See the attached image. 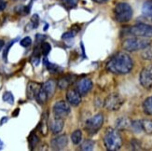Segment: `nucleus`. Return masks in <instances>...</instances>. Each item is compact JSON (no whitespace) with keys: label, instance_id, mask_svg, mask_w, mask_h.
Masks as SVG:
<instances>
[{"label":"nucleus","instance_id":"nucleus-16","mask_svg":"<svg viewBox=\"0 0 152 151\" xmlns=\"http://www.w3.org/2000/svg\"><path fill=\"white\" fill-rule=\"evenodd\" d=\"M41 88V86L37 82H29L27 86V97L29 99H34L38 90Z\"/></svg>","mask_w":152,"mask_h":151},{"label":"nucleus","instance_id":"nucleus-40","mask_svg":"<svg viewBox=\"0 0 152 151\" xmlns=\"http://www.w3.org/2000/svg\"><path fill=\"white\" fill-rule=\"evenodd\" d=\"M3 148V142L0 140V149H2Z\"/></svg>","mask_w":152,"mask_h":151},{"label":"nucleus","instance_id":"nucleus-39","mask_svg":"<svg viewBox=\"0 0 152 151\" xmlns=\"http://www.w3.org/2000/svg\"><path fill=\"white\" fill-rule=\"evenodd\" d=\"M18 113H19V109L17 108V109L15 110V112H14V113H13V116H14V117H16V116L18 115Z\"/></svg>","mask_w":152,"mask_h":151},{"label":"nucleus","instance_id":"nucleus-30","mask_svg":"<svg viewBox=\"0 0 152 151\" xmlns=\"http://www.w3.org/2000/svg\"><path fill=\"white\" fill-rule=\"evenodd\" d=\"M18 40V38H15V39H13L12 41H10V43L7 46V48L5 49V51H4V54H3V57H4V60L7 61V57H8V53H9V51H10V49L11 48V46L14 44L16 41Z\"/></svg>","mask_w":152,"mask_h":151},{"label":"nucleus","instance_id":"nucleus-37","mask_svg":"<svg viewBox=\"0 0 152 151\" xmlns=\"http://www.w3.org/2000/svg\"><path fill=\"white\" fill-rule=\"evenodd\" d=\"M4 46H5V42L2 40V39H0V51H1V50L3 49Z\"/></svg>","mask_w":152,"mask_h":151},{"label":"nucleus","instance_id":"nucleus-19","mask_svg":"<svg viewBox=\"0 0 152 151\" xmlns=\"http://www.w3.org/2000/svg\"><path fill=\"white\" fill-rule=\"evenodd\" d=\"M144 112L147 115H152V96L148 97L143 103Z\"/></svg>","mask_w":152,"mask_h":151},{"label":"nucleus","instance_id":"nucleus-21","mask_svg":"<svg viewBox=\"0 0 152 151\" xmlns=\"http://www.w3.org/2000/svg\"><path fill=\"white\" fill-rule=\"evenodd\" d=\"M71 139H72V142H73L75 145H77L81 142L82 140V133L80 130H77L75 132L71 134Z\"/></svg>","mask_w":152,"mask_h":151},{"label":"nucleus","instance_id":"nucleus-41","mask_svg":"<svg viewBox=\"0 0 152 151\" xmlns=\"http://www.w3.org/2000/svg\"><path fill=\"white\" fill-rule=\"evenodd\" d=\"M16 1H20V0H16Z\"/></svg>","mask_w":152,"mask_h":151},{"label":"nucleus","instance_id":"nucleus-5","mask_svg":"<svg viewBox=\"0 0 152 151\" xmlns=\"http://www.w3.org/2000/svg\"><path fill=\"white\" fill-rule=\"evenodd\" d=\"M128 33L134 36L152 37V25L147 23H138L128 29Z\"/></svg>","mask_w":152,"mask_h":151},{"label":"nucleus","instance_id":"nucleus-20","mask_svg":"<svg viewBox=\"0 0 152 151\" xmlns=\"http://www.w3.org/2000/svg\"><path fill=\"white\" fill-rule=\"evenodd\" d=\"M142 130L148 134H152V120H141Z\"/></svg>","mask_w":152,"mask_h":151},{"label":"nucleus","instance_id":"nucleus-6","mask_svg":"<svg viewBox=\"0 0 152 151\" xmlns=\"http://www.w3.org/2000/svg\"><path fill=\"white\" fill-rule=\"evenodd\" d=\"M123 102V98L118 93H111L104 99V107L109 111H116L121 107Z\"/></svg>","mask_w":152,"mask_h":151},{"label":"nucleus","instance_id":"nucleus-10","mask_svg":"<svg viewBox=\"0 0 152 151\" xmlns=\"http://www.w3.org/2000/svg\"><path fill=\"white\" fill-rule=\"evenodd\" d=\"M92 88V82L90 78H82L77 84V90L80 95H86Z\"/></svg>","mask_w":152,"mask_h":151},{"label":"nucleus","instance_id":"nucleus-35","mask_svg":"<svg viewBox=\"0 0 152 151\" xmlns=\"http://www.w3.org/2000/svg\"><path fill=\"white\" fill-rule=\"evenodd\" d=\"M7 6V3L5 0H0V11H2L3 9H5Z\"/></svg>","mask_w":152,"mask_h":151},{"label":"nucleus","instance_id":"nucleus-24","mask_svg":"<svg viewBox=\"0 0 152 151\" xmlns=\"http://www.w3.org/2000/svg\"><path fill=\"white\" fill-rule=\"evenodd\" d=\"M131 128L133 129V131L134 133H141L142 130V125H141V120H134V121H132L131 124Z\"/></svg>","mask_w":152,"mask_h":151},{"label":"nucleus","instance_id":"nucleus-23","mask_svg":"<svg viewBox=\"0 0 152 151\" xmlns=\"http://www.w3.org/2000/svg\"><path fill=\"white\" fill-rule=\"evenodd\" d=\"M43 63H44V64H45V66L47 67V69H48L49 71H50L51 73H54V72H56V71L58 70V66H57V65H55V64H53V63H50V62L48 61V59L46 58V57L44 58Z\"/></svg>","mask_w":152,"mask_h":151},{"label":"nucleus","instance_id":"nucleus-4","mask_svg":"<svg viewBox=\"0 0 152 151\" xmlns=\"http://www.w3.org/2000/svg\"><path fill=\"white\" fill-rule=\"evenodd\" d=\"M114 16L118 23H128L133 17V9L127 3H118L114 9Z\"/></svg>","mask_w":152,"mask_h":151},{"label":"nucleus","instance_id":"nucleus-13","mask_svg":"<svg viewBox=\"0 0 152 151\" xmlns=\"http://www.w3.org/2000/svg\"><path fill=\"white\" fill-rule=\"evenodd\" d=\"M50 128L53 134H58L62 132L64 128V120L62 117H54L50 121Z\"/></svg>","mask_w":152,"mask_h":151},{"label":"nucleus","instance_id":"nucleus-31","mask_svg":"<svg viewBox=\"0 0 152 151\" xmlns=\"http://www.w3.org/2000/svg\"><path fill=\"white\" fill-rule=\"evenodd\" d=\"M29 143H30V147L31 148H33L34 147L37 146V144L38 143V138H37V136L36 134H32L31 137H30V139H29Z\"/></svg>","mask_w":152,"mask_h":151},{"label":"nucleus","instance_id":"nucleus-27","mask_svg":"<svg viewBox=\"0 0 152 151\" xmlns=\"http://www.w3.org/2000/svg\"><path fill=\"white\" fill-rule=\"evenodd\" d=\"M142 57L145 60H151L152 59V49L148 47H147L146 49H144V51L142 53Z\"/></svg>","mask_w":152,"mask_h":151},{"label":"nucleus","instance_id":"nucleus-32","mask_svg":"<svg viewBox=\"0 0 152 151\" xmlns=\"http://www.w3.org/2000/svg\"><path fill=\"white\" fill-rule=\"evenodd\" d=\"M21 45L23 46V47H24V48H27V47H29V46L31 45V43H32V40H31V38L29 37V36H26V37H24L23 39H22L21 40Z\"/></svg>","mask_w":152,"mask_h":151},{"label":"nucleus","instance_id":"nucleus-29","mask_svg":"<svg viewBox=\"0 0 152 151\" xmlns=\"http://www.w3.org/2000/svg\"><path fill=\"white\" fill-rule=\"evenodd\" d=\"M57 86L59 87V89L61 90H64V89H67L69 86V81L67 78H62L58 82H57Z\"/></svg>","mask_w":152,"mask_h":151},{"label":"nucleus","instance_id":"nucleus-33","mask_svg":"<svg viewBox=\"0 0 152 151\" xmlns=\"http://www.w3.org/2000/svg\"><path fill=\"white\" fill-rule=\"evenodd\" d=\"M38 16L37 15H34L32 17V20H31V23L33 24V28H37V25H38Z\"/></svg>","mask_w":152,"mask_h":151},{"label":"nucleus","instance_id":"nucleus-8","mask_svg":"<svg viewBox=\"0 0 152 151\" xmlns=\"http://www.w3.org/2000/svg\"><path fill=\"white\" fill-rule=\"evenodd\" d=\"M140 83L146 89H150L152 87V65L145 67L140 73Z\"/></svg>","mask_w":152,"mask_h":151},{"label":"nucleus","instance_id":"nucleus-11","mask_svg":"<svg viewBox=\"0 0 152 151\" xmlns=\"http://www.w3.org/2000/svg\"><path fill=\"white\" fill-rule=\"evenodd\" d=\"M68 144V139L66 135H60L53 138L50 142V146L54 150H62Z\"/></svg>","mask_w":152,"mask_h":151},{"label":"nucleus","instance_id":"nucleus-28","mask_svg":"<svg viewBox=\"0 0 152 151\" xmlns=\"http://www.w3.org/2000/svg\"><path fill=\"white\" fill-rule=\"evenodd\" d=\"M78 0H62V3L67 9H72L77 6Z\"/></svg>","mask_w":152,"mask_h":151},{"label":"nucleus","instance_id":"nucleus-12","mask_svg":"<svg viewBox=\"0 0 152 151\" xmlns=\"http://www.w3.org/2000/svg\"><path fill=\"white\" fill-rule=\"evenodd\" d=\"M66 99L70 104H72V106H74V107H77L81 102V95L79 94V93L77 90L70 89L66 93Z\"/></svg>","mask_w":152,"mask_h":151},{"label":"nucleus","instance_id":"nucleus-2","mask_svg":"<svg viewBox=\"0 0 152 151\" xmlns=\"http://www.w3.org/2000/svg\"><path fill=\"white\" fill-rule=\"evenodd\" d=\"M104 147L109 151L118 150L122 146V139L120 133L117 130L108 128L104 135Z\"/></svg>","mask_w":152,"mask_h":151},{"label":"nucleus","instance_id":"nucleus-22","mask_svg":"<svg viewBox=\"0 0 152 151\" xmlns=\"http://www.w3.org/2000/svg\"><path fill=\"white\" fill-rule=\"evenodd\" d=\"M94 147V142L92 140H85L82 145L80 147L81 150H85V151H89V150H92Z\"/></svg>","mask_w":152,"mask_h":151},{"label":"nucleus","instance_id":"nucleus-7","mask_svg":"<svg viewBox=\"0 0 152 151\" xmlns=\"http://www.w3.org/2000/svg\"><path fill=\"white\" fill-rule=\"evenodd\" d=\"M103 123H104L103 115L97 114L86 121L85 129L90 134H94L101 129V127L103 126Z\"/></svg>","mask_w":152,"mask_h":151},{"label":"nucleus","instance_id":"nucleus-38","mask_svg":"<svg viewBox=\"0 0 152 151\" xmlns=\"http://www.w3.org/2000/svg\"><path fill=\"white\" fill-rule=\"evenodd\" d=\"M7 120H8V117H4L3 120H1V122H0V123H1V125H2V124H4V122H6Z\"/></svg>","mask_w":152,"mask_h":151},{"label":"nucleus","instance_id":"nucleus-1","mask_svg":"<svg viewBox=\"0 0 152 151\" xmlns=\"http://www.w3.org/2000/svg\"><path fill=\"white\" fill-rule=\"evenodd\" d=\"M134 62L130 55L125 52H118L107 63V70L112 74L125 75L133 69Z\"/></svg>","mask_w":152,"mask_h":151},{"label":"nucleus","instance_id":"nucleus-26","mask_svg":"<svg viewBox=\"0 0 152 151\" xmlns=\"http://www.w3.org/2000/svg\"><path fill=\"white\" fill-rule=\"evenodd\" d=\"M3 100L10 104H14V97H13L12 93H10V91H6V93L3 94Z\"/></svg>","mask_w":152,"mask_h":151},{"label":"nucleus","instance_id":"nucleus-25","mask_svg":"<svg viewBox=\"0 0 152 151\" xmlns=\"http://www.w3.org/2000/svg\"><path fill=\"white\" fill-rule=\"evenodd\" d=\"M40 50H41L42 54L44 56H47L50 53V51L51 50V47H50V45L48 42H43V43H41Z\"/></svg>","mask_w":152,"mask_h":151},{"label":"nucleus","instance_id":"nucleus-18","mask_svg":"<svg viewBox=\"0 0 152 151\" xmlns=\"http://www.w3.org/2000/svg\"><path fill=\"white\" fill-rule=\"evenodd\" d=\"M36 100L37 101V103L38 104H45L46 103V101L48 100V94H47V93L45 91V90L42 88V86H41V88L38 90V91L37 93V94H36Z\"/></svg>","mask_w":152,"mask_h":151},{"label":"nucleus","instance_id":"nucleus-36","mask_svg":"<svg viewBox=\"0 0 152 151\" xmlns=\"http://www.w3.org/2000/svg\"><path fill=\"white\" fill-rule=\"evenodd\" d=\"M94 2L96 3H99V4H102V3H105V2H107L108 0H94Z\"/></svg>","mask_w":152,"mask_h":151},{"label":"nucleus","instance_id":"nucleus-3","mask_svg":"<svg viewBox=\"0 0 152 151\" xmlns=\"http://www.w3.org/2000/svg\"><path fill=\"white\" fill-rule=\"evenodd\" d=\"M150 40L148 37H140V36H134L125 39L122 43V48L126 51H137L140 50L146 49L150 46Z\"/></svg>","mask_w":152,"mask_h":151},{"label":"nucleus","instance_id":"nucleus-17","mask_svg":"<svg viewBox=\"0 0 152 151\" xmlns=\"http://www.w3.org/2000/svg\"><path fill=\"white\" fill-rule=\"evenodd\" d=\"M142 14L145 18L152 22V0L145 2L142 8Z\"/></svg>","mask_w":152,"mask_h":151},{"label":"nucleus","instance_id":"nucleus-15","mask_svg":"<svg viewBox=\"0 0 152 151\" xmlns=\"http://www.w3.org/2000/svg\"><path fill=\"white\" fill-rule=\"evenodd\" d=\"M56 86H57V83H56L54 80H50L46 81V82L43 84L42 88L45 90L46 93H47V94H48V97H51L52 95L54 94V93H55Z\"/></svg>","mask_w":152,"mask_h":151},{"label":"nucleus","instance_id":"nucleus-34","mask_svg":"<svg viewBox=\"0 0 152 151\" xmlns=\"http://www.w3.org/2000/svg\"><path fill=\"white\" fill-rule=\"evenodd\" d=\"M76 34H77V31H69L67 33H65V34H64L63 38H71V37L75 36Z\"/></svg>","mask_w":152,"mask_h":151},{"label":"nucleus","instance_id":"nucleus-14","mask_svg":"<svg viewBox=\"0 0 152 151\" xmlns=\"http://www.w3.org/2000/svg\"><path fill=\"white\" fill-rule=\"evenodd\" d=\"M132 120L126 117H121L120 119H118L116 120V128L118 131H123L127 130L131 127Z\"/></svg>","mask_w":152,"mask_h":151},{"label":"nucleus","instance_id":"nucleus-9","mask_svg":"<svg viewBox=\"0 0 152 151\" xmlns=\"http://www.w3.org/2000/svg\"><path fill=\"white\" fill-rule=\"evenodd\" d=\"M70 106L64 101L57 102L53 107V114L58 117H65L70 113Z\"/></svg>","mask_w":152,"mask_h":151}]
</instances>
